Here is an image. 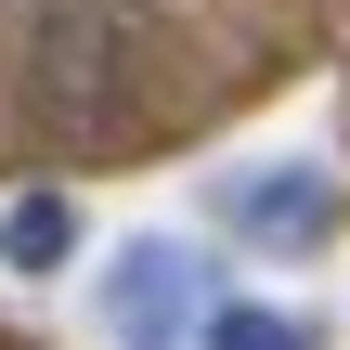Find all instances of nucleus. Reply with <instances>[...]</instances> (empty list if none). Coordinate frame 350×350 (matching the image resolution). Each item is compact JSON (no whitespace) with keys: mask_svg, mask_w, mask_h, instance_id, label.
Segmentation results:
<instances>
[{"mask_svg":"<svg viewBox=\"0 0 350 350\" xmlns=\"http://www.w3.org/2000/svg\"><path fill=\"white\" fill-rule=\"evenodd\" d=\"M26 91H39V117L78 130V143L130 130V91H143V13H130V0H39V26H26Z\"/></svg>","mask_w":350,"mask_h":350,"instance_id":"1","label":"nucleus"},{"mask_svg":"<svg viewBox=\"0 0 350 350\" xmlns=\"http://www.w3.org/2000/svg\"><path fill=\"white\" fill-rule=\"evenodd\" d=\"M221 221H234L260 260H312V247L338 234V169H312V156L234 169V182H221Z\"/></svg>","mask_w":350,"mask_h":350,"instance_id":"2","label":"nucleus"},{"mask_svg":"<svg viewBox=\"0 0 350 350\" xmlns=\"http://www.w3.org/2000/svg\"><path fill=\"white\" fill-rule=\"evenodd\" d=\"M104 325H117V350H195V338H208V299H195V247L143 234V247L104 273Z\"/></svg>","mask_w":350,"mask_h":350,"instance_id":"3","label":"nucleus"},{"mask_svg":"<svg viewBox=\"0 0 350 350\" xmlns=\"http://www.w3.org/2000/svg\"><path fill=\"white\" fill-rule=\"evenodd\" d=\"M78 260V208L65 195H13L0 208V273H65Z\"/></svg>","mask_w":350,"mask_h":350,"instance_id":"4","label":"nucleus"},{"mask_svg":"<svg viewBox=\"0 0 350 350\" xmlns=\"http://www.w3.org/2000/svg\"><path fill=\"white\" fill-rule=\"evenodd\" d=\"M195 350H325L312 312H273V299H208V338Z\"/></svg>","mask_w":350,"mask_h":350,"instance_id":"5","label":"nucleus"}]
</instances>
